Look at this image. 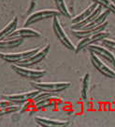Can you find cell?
Instances as JSON below:
<instances>
[{"label": "cell", "instance_id": "cell-8", "mask_svg": "<svg viewBox=\"0 0 115 127\" xmlns=\"http://www.w3.org/2000/svg\"><path fill=\"white\" fill-rule=\"evenodd\" d=\"M109 36H110V33L102 31V32H100V33H97V34H95V35L87 36V37L81 38L80 41L78 43V45L76 46L75 52L78 53V52H79L81 50H83L84 48H87L88 46L93 45V44H96L98 41H102L104 38L109 37Z\"/></svg>", "mask_w": 115, "mask_h": 127}, {"label": "cell", "instance_id": "cell-4", "mask_svg": "<svg viewBox=\"0 0 115 127\" xmlns=\"http://www.w3.org/2000/svg\"><path fill=\"white\" fill-rule=\"evenodd\" d=\"M88 50L90 52L95 53V55H97L100 59L107 61L108 63L111 64L115 67V55L114 53L111 52V50H109L108 48L102 46H99L97 44H93L88 46Z\"/></svg>", "mask_w": 115, "mask_h": 127}, {"label": "cell", "instance_id": "cell-11", "mask_svg": "<svg viewBox=\"0 0 115 127\" xmlns=\"http://www.w3.org/2000/svg\"><path fill=\"white\" fill-rule=\"evenodd\" d=\"M108 22L104 23L103 24H101L99 26H96L95 28H89V29H79V30H74L72 29V33L73 35L78 37L79 39L81 38H84V37H87L89 36H92V35H95V34H97V33H100L105 30V28L108 26Z\"/></svg>", "mask_w": 115, "mask_h": 127}, {"label": "cell", "instance_id": "cell-1", "mask_svg": "<svg viewBox=\"0 0 115 127\" xmlns=\"http://www.w3.org/2000/svg\"><path fill=\"white\" fill-rule=\"evenodd\" d=\"M32 86L36 90L48 93H60L67 90L71 86L70 82L64 81V82H38V81H32Z\"/></svg>", "mask_w": 115, "mask_h": 127}, {"label": "cell", "instance_id": "cell-20", "mask_svg": "<svg viewBox=\"0 0 115 127\" xmlns=\"http://www.w3.org/2000/svg\"><path fill=\"white\" fill-rule=\"evenodd\" d=\"M92 1L115 14V4L111 0H92Z\"/></svg>", "mask_w": 115, "mask_h": 127}, {"label": "cell", "instance_id": "cell-13", "mask_svg": "<svg viewBox=\"0 0 115 127\" xmlns=\"http://www.w3.org/2000/svg\"><path fill=\"white\" fill-rule=\"evenodd\" d=\"M36 123L42 127H65L69 125V122L68 121H59V120H51L48 118L36 117Z\"/></svg>", "mask_w": 115, "mask_h": 127}, {"label": "cell", "instance_id": "cell-18", "mask_svg": "<svg viewBox=\"0 0 115 127\" xmlns=\"http://www.w3.org/2000/svg\"><path fill=\"white\" fill-rule=\"evenodd\" d=\"M24 42V38H6L0 40V49H13Z\"/></svg>", "mask_w": 115, "mask_h": 127}, {"label": "cell", "instance_id": "cell-12", "mask_svg": "<svg viewBox=\"0 0 115 127\" xmlns=\"http://www.w3.org/2000/svg\"><path fill=\"white\" fill-rule=\"evenodd\" d=\"M41 36L39 32L28 27L16 29L12 34L8 36V38H25V37H38Z\"/></svg>", "mask_w": 115, "mask_h": 127}, {"label": "cell", "instance_id": "cell-7", "mask_svg": "<svg viewBox=\"0 0 115 127\" xmlns=\"http://www.w3.org/2000/svg\"><path fill=\"white\" fill-rule=\"evenodd\" d=\"M11 68L18 75H20L21 77L28 79H41L46 74L45 70L31 69V68H29L28 66H23V65H19V64H12Z\"/></svg>", "mask_w": 115, "mask_h": 127}, {"label": "cell", "instance_id": "cell-22", "mask_svg": "<svg viewBox=\"0 0 115 127\" xmlns=\"http://www.w3.org/2000/svg\"><path fill=\"white\" fill-rule=\"evenodd\" d=\"M101 43L103 45L104 47L108 48L109 50H111V51H115V40H112V39H109V38H104L102 41H101Z\"/></svg>", "mask_w": 115, "mask_h": 127}, {"label": "cell", "instance_id": "cell-2", "mask_svg": "<svg viewBox=\"0 0 115 127\" xmlns=\"http://www.w3.org/2000/svg\"><path fill=\"white\" fill-rule=\"evenodd\" d=\"M60 14L61 13H60V11L58 9L57 10H54V9H41V10L36 11L34 12V13H31L26 18V21L24 23V27H27V26L35 24L37 22L45 20V19L58 17Z\"/></svg>", "mask_w": 115, "mask_h": 127}, {"label": "cell", "instance_id": "cell-23", "mask_svg": "<svg viewBox=\"0 0 115 127\" xmlns=\"http://www.w3.org/2000/svg\"><path fill=\"white\" fill-rule=\"evenodd\" d=\"M35 6H36V0H31V2H30V7H29V8H28L27 13L32 12V10H33L34 8H35Z\"/></svg>", "mask_w": 115, "mask_h": 127}, {"label": "cell", "instance_id": "cell-10", "mask_svg": "<svg viewBox=\"0 0 115 127\" xmlns=\"http://www.w3.org/2000/svg\"><path fill=\"white\" fill-rule=\"evenodd\" d=\"M40 93L38 90H35L32 92H27V93H23V94H17V95H3V98L10 101L12 103L15 104H24L27 101L33 100L37 95Z\"/></svg>", "mask_w": 115, "mask_h": 127}, {"label": "cell", "instance_id": "cell-14", "mask_svg": "<svg viewBox=\"0 0 115 127\" xmlns=\"http://www.w3.org/2000/svg\"><path fill=\"white\" fill-rule=\"evenodd\" d=\"M103 11V8L101 7V6H97L96 8L95 9V11L92 13L91 15L88 17L86 20L82 21V22H80L79 24H72V29H74V30H79V29H82V28L85 26V25H87L88 24H90L92 21L95 20V18L97 17V16L99 15L101 12Z\"/></svg>", "mask_w": 115, "mask_h": 127}, {"label": "cell", "instance_id": "cell-9", "mask_svg": "<svg viewBox=\"0 0 115 127\" xmlns=\"http://www.w3.org/2000/svg\"><path fill=\"white\" fill-rule=\"evenodd\" d=\"M50 48H51V45H50V44H47L45 47H43L42 49H40L38 52H36L34 55H32L31 57H29L27 59L21 61V62L16 64L23 65V66H28V67H29V66H31V65H34V64H38L48 55V53L50 52Z\"/></svg>", "mask_w": 115, "mask_h": 127}, {"label": "cell", "instance_id": "cell-16", "mask_svg": "<svg viewBox=\"0 0 115 127\" xmlns=\"http://www.w3.org/2000/svg\"><path fill=\"white\" fill-rule=\"evenodd\" d=\"M97 6H98V5L96 4V3H95V2H94L92 5H90V6H89L87 8H85L81 13H79V15H77L75 18H73V19H72L71 20L72 24H79V23H80V22L86 20L88 17L91 15L93 12L95 11V9L96 8Z\"/></svg>", "mask_w": 115, "mask_h": 127}, {"label": "cell", "instance_id": "cell-6", "mask_svg": "<svg viewBox=\"0 0 115 127\" xmlns=\"http://www.w3.org/2000/svg\"><path fill=\"white\" fill-rule=\"evenodd\" d=\"M39 51V49H33V50H29V51H25V52H17V53H6V52H0V58L3 59L4 61L8 62L10 64H17L31 57L34 55L36 52Z\"/></svg>", "mask_w": 115, "mask_h": 127}, {"label": "cell", "instance_id": "cell-17", "mask_svg": "<svg viewBox=\"0 0 115 127\" xmlns=\"http://www.w3.org/2000/svg\"><path fill=\"white\" fill-rule=\"evenodd\" d=\"M111 13V12L110 11L109 9H105L104 11L101 12L99 15L95 18V20H93L90 24H88L87 25H85L82 29L95 28V27H96V26H99V25H101V24H103L104 23H106V20H107V18L109 17V15H110Z\"/></svg>", "mask_w": 115, "mask_h": 127}, {"label": "cell", "instance_id": "cell-24", "mask_svg": "<svg viewBox=\"0 0 115 127\" xmlns=\"http://www.w3.org/2000/svg\"><path fill=\"white\" fill-rule=\"evenodd\" d=\"M111 1H112V2H113V3L115 4V0H111Z\"/></svg>", "mask_w": 115, "mask_h": 127}, {"label": "cell", "instance_id": "cell-19", "mask_svg": "<svg viewBox=\"0 0 115 127\" xmlns=\"http://www.w3.org/2000/svg\"><path fill=\"white\" fill-rule=\"evenodd\" d=\"M89 86H90V75L86 73L81 80V90H80V97L83 100L87 99Z\"/></svg>", "mask_w": 115, "mask_h": 127}, {"label": "cell", "instance_id": "cell-5", "mask_svg": "<svg viewBox=\"0 0 115 127\" xmlns=\"http://www.w3.org/2000/svg\"><path fill=\"white\" fill-rule=\"evenodd\" d=\"M90 60H91L92 64L95 66V68L99 71L102 75L105 77H107L109 79H115V71L111 68L108 64L104 63V61L102 59H100L97 55H95V53L90 52Z\"/></svg>", "mask_w": 115, "mask_h": 127}, {"label": "cell", "instance_id": "cell-3", "mask_svg": "<svg viewBox=\"0 0 115 127\" xmlns=\"http://www.w3.org/2000/svg\"><path fill=\"white\" fill-rule=\"evenodd\" d=\"M52 30L54 32V34L56 35L57 38L60 40V42L63 44L65 47L68 49L69 51H72V52H75L76 47L75 45L72 43V41L70 40V38L68 36V35L66 34L65 30L63 29L62 25L60 24V22L58 21V18L57 17H54L52 18Z\"/></svg>", "mask_w": 115, "mask_h": 127}, {"label": "cell", "instance_id": "cell-21", "mask_svg": "<svg viewBox=\"0 0 115 127\" xmlns=\"http://www.w3.org/2000/svg\"><path fill=\"white\" fill-rule=\"evenodd\" d=\"M54 3L56 5V8L57 9L60 11V13L62 14V15L66 16V17H68V18H70L71 15H70V13L68 11V7H67V5L65 3V0H54Z\"/></svg>", "mask_w": 115, "mask_h": 127}, {"label": "cell", "instance_id": "cell-15", "mask_svg": "<svg viewBox=\"0 0 115 127\" xmlns=\"http://www.w3.org/2000/svg\"><path fill=\"white\" fill-rule=\"evenodd\" d=\"M17 26H18V18L15 17V18H13V20H12L10 23H8L2 30H0V40L8 38V36H9L10 34H12V33L17 29Z\"/></svg>", "mask_w": 115, "mask_h": 127}]
</instances>
